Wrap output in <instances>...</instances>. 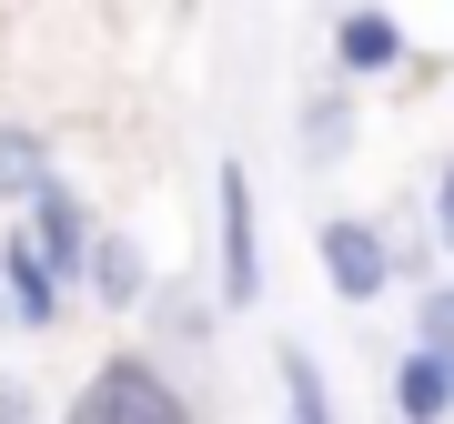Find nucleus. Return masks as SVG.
<instances>
[{
  "label": "nucleus",
  "mask_w": 454,
  "mask_h": 424,
  "mask_svg": "<svg viewBox=\"0 0 454 424\" xmlns=\"http://www.w3.org/2000/svg\"><path fill=\"white\" fill-rule=\"evenodd\" d=\"M82 414L91 424H192V404L172 394V374L142 364V354H112V364H101L91 394H82Z\"/></svg>",
  "instance_id": "f257e3e1"
},
{
  "label": "nucleus",
  "mask_w": 454,
  "mask_h": 424,
  "mask_svg": "<svg viewBox=\"0 0 454 424\" xmlns=\"http://www.w3.org/2000/svg\"><path fill=\"white\" fill-rule=\"evenodd\" d=\"M262 294V223H253V182L223 162V303Z\"/></svg>",
  "instance_id": "f03ea898"
},
{
  "label": "nucleus",
  "mask_w": 454,
  "mask_h": 424,
  "mask_svg": "<svg viewBox=\"0 0 454 424\" xmlns=\"http://www.w3.org/2000/svg\"><path fill=\"white\" fill-rule=\"evenodd\" d=\"M31 232H41L31 253L51 263V283H61L71 263H91V232H101V223H91L82 202H71V182H41V192H31Z\"/></svg>",
  "instance_id": "7ed1b4c3"
},
{
  "label": "nucleus",
  "mask_w": 454,
  "mask_h": 424,
  "mask_svg": "<svg viewBox=\"0 0 454 424\" xmlns=\"http://www.w3.org/2000/svg\"><path fill=\"white\" fill-rule=\"evenodd\" d=\"M384 273H394V263H384V232H373V223H324V283L343 303H373Z\"/></svg>",
  "instance_id": "20e7f679"
},
{
  "label": "nucleus",
  "mask_w": 454,
  "mask_h": 424,
  "mask_svg": "<svg viewBox=\"0 0 454 424\" xmlns=\"http://www.w3.org/2000/svg\"><path fill=\"white\" fill-rule=\"evenodd\" d=\"M51 313H61V283H51V263L31 253V232H20V243H0V324H51Z\"/></svg>",
  "instance_id": "39448f33"
},
{
  "label": "nucleus",
  "mask_w": 454,
  "mask_h": 424,
  "mask_svg": "<svg viewBox=\"0 0 454 424\" xmlns=\"http://www.w3.org/2000/svg\"><path fill=\"white\" fill-rule=\"evenodd\" d=\"M333 51H343V71H354V82H373V71H394L404 31H394L384 11H343V20H333Z\"/></svg>",
  "instance_id": "423d86ee"
},
{
  "label": "nucleus",
  "mask_w": 454,
  "mask_h": 424,
  "mask_svg": "<svg viewBox=\"0 0 454 424\" xmlns=\"http://www.w3.org/2000/svg\"><path fill=\"white\" fill-rule=\"evenodd\" d=\"M394 414H404V424H444V414H454V374H444L434 354H404V374H394Z\"/></svg>",
  "instance_id": "0eeeda50"
},
{
  "label": "nucleus",
  "mask_w": 454,
  "mask_h": 424,
  "mask_svg": "<svg viewBox=\"0 0 454 424\" xmlns=\"http://www.w3.org/2000/svg\"><path fill=\"white\" fill-rule=\"evenodd\" d=\"M41 182H51V152H41V131L0 122V202H31Z\"/></svg>",
  "instance_id": "6e6552de"
},
{
  "label": "nucleus",
  "mask_w": 454,
  "mask_h": 424,
  "mask_svg": "<svg viewBox=\"0 0 454 424\" xmlns=\"http://www.w3.org/2000/svg\"><path fill=\"white\" fill-rule=\"evenodd\" d=\"M142 283H152V273H142V253H131L121 232H91V294H101V303H131Z\"/></svg>",
  "instance_id": "1a4fd4ad"
},
{
  "label": "nucleus",
  "mask_w": 454,
  "mask_h": 424,
  "mask_svg": "<svg viewBox=\"0 0 454 424\" xmlns=\"http://www.w3.org/2000/svg\"><path fill=\"white\" fill-rule=\"evenodd\" d=\"M283 414H293V424H333L324 374H313V354H303V343H283Z\"/></svg>",
  "instance_id": "9d476101"
},
{
  "label": "nucleus",
  "mask_w": 454,
  "mask_h": 424,
  "mask_svg": "<svg viewBox=\"0 0 454 424\" xmlns=\"http://www.w3.org/2000/svg\"><path fill=\"white\" fill-rule=\"evenodd\" d=\"M414 354H434L444 374H454V294H434V303H424V343H414Z\"/></svg>",
  "instance_id": "9b49d317"
},
{
  "label": "nucleus",
  "mask_w": 454,
  "mask_h": 424,
  "mask_svg": "<svg viewBox=\"0 0 454 424\" xmlns=\"http://www.w3.org/2000/svg\"><path fill=\"white\" fill-rule=\"evenodd\" d=\"M313 142H324V162L343 152V101H313Z\"/></svg>",
  "instance_id": "f8f14e48"
},
{
  "label": "nucleus",
  "mask_w": 454,
  "mask_h": 424,
  "mask_svg": "<svg viewBox=\"0 0 454 424\" xmlns=\"http://www.w3.org/2000/svg\"><path fill=\"white\" fill-rule=\"evenodd\" d=\"M0 424H31V384L20 374H0Z\"/></svg>",
  "instance_id": "ddd939ff"
},
{
  "label": "nucleus",
  "mask_w": 454,
  "mask_h": 424,
  "mask_svg": "<svg viewBox=\"0 0 454 424\" xmlns=\"http://www.w3.org/2000/svg\"><path fill=\"white\" fill-rule=\"evenodd\" d=\"M434 212H444V243H454V162H444V182H434Z\"/></svg>",
  "instance_id": "4468645a"
},
{
  "label": "nucleus",
  "mask_w": 454,
  "mask_h": 424,
  "mask_svg": "<svg viewBox=\"0 0 454 424\" xmlns=\"http://www.w3.org/2000/svg\"><path fill=\"white\" fill-rule=\"evenodd\" d=\"M71 424H91V414H71Z\"/></svg>",
  "instance_id": "2eb2a0df"
}]
</instances>
